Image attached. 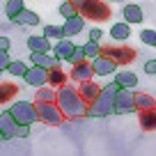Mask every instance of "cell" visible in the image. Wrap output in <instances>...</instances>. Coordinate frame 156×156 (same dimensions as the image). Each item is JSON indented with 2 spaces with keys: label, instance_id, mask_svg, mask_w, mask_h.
Here are the masks:
<instances>
[{
  "label": "cell",
  "instance_id": "7402d4cb",
  "mask_svg": "<svg viewBox=\"0 0 156 156\" xmlns=\"http://www.w3.org/2000/svg\"><path fill=\"white\" fill-rule=\"evenodd\" d=\"M16 97H19V87L14 83H9V80H2L0 83V103H9Z\"/></svg>",
  "mask_w": 156,
  "mask_h": 156
},
{
  "label": "cell",
  "instance_id": "ba28073f",
  "mask_svg": "<svg viewBox=\"0 0 156 156\" xmlns=\"http://www.w3.org/2000/svg\"><path fill=\"white\" fill-rule=\"evenodd\" d=\"M136 110V92L131 87H119L115 99V115H126Z\"/></svg>",
  "mask_w": 156,
  "mask_h": 156
},
{
  "label": "cell",
  "instance_id": "836d02e7",
  "mask_svg": "<svg viewBox=\"0 0 156 156\" xmlns=\"http://www.w3.org/2000/svg\"><path fill=\"white\" fill-rule=\"evenodd\" d=\"M145 73H156V60H147L145 62Z\"/></svg>",
  "mask_w": 156,
  "mask_h": 156
},
{
  "label": "cell",
  "instance_id": "8fae6325",
  "mask_svg": "<svg viewBox=\"0 0 156 156\" xmlns=\"http://www.w3.org/2000/svg\"><path fill=\"white\" fill-rule=\"evenodd\" d=\"M117 67H119V64L112 58H108V55H99V58L92 60V69H94L97 76H110V73L117 71Z\"/></svg>",
  "mask_w": 156,
  "mask_h": 156
},
{
  "label": "cell",
  "instance_id": "4fadbf2b",
  "mask_svg": "<svg viewBox=\"0 0 156 156\" xmlns=\"http://www.w3.org/2000/svg\"><path fill=\"white\" fill-rule=\"evenodd\" d=\"M85 16H80V14H76V16H69V19H64V37H76V34H80L83 32V28H85Z\"/></svg>",
  "mask_w": 156,
  "mask_h": 156
},
{
  "label": "cell",
  "instance_id": "83f0119b",
  "mask_svg": "<svg viewBox=\"0 0 156 156\" xmlns=\"http://www.w3.org/2000/svg\"><path fill=\"white\" fill-rule=\"evenodd\" d=\"M83 48H85L87 60H94V58H99V55H101V44H99V41H92V39H90L87 44H83Z\"/></svg>",
  "mask_w": 156,
  "mask_h": 156
},
{
  "label": "cell",
  "instance_id": "44dd1931",
  "mask_svg": "<svg viewBox=\"0 0 156 156\" xmlns=\"http://www.w3.org/2000/svg\"><path fill=\"white\" fill-rule=\"evenodd\" d=\"M115 83L119 87H131L136 90L138 87V76L133 71H115Z\"/></svg>",
  "mask_w": 156,
  "mask_h": 156
},
{
  "label": "cell",
  "instance_id": "6da1fadb",
  "mask_svg": "<svg viewBox=\"0 0 156 156\" xmlns=\"http://www.w3.org/2000/svg\"><path fill=\"white\" fill-rule=\"evenodd\" d=\"M58 106L62 108L67 119H78V117H87L90 103L80 97L76 85L64 83L62 87H58Z\"/></svg>",
  "mask_w": 156,
  "mask_h": 156
},
{
  "label": "cell",
  "instance_id": "9c48e42d",
  "mask_svg": "<svg viewBox=\"0 0 156 156\" xmlns=\"http://www.w3.org/2000/svg\"><path fill=\"white\" fill-rule=\"evenodd\" d=\"M23 80L30 85V87H41V85H48V69L39 67V64H32L28 69V73L23 76Z\"/></svg>",
  "mask_w": 156,
  "mask_h": 156
},
{
  "label": "cell",
  "instance_id": "f546056e",
  "mask_svg": "<svg viewBox=\"0 0 156 156\" xmlns=\"http://www.w3.org/2000/svg\"><path fill=\"white\" fill-rule=\"evenodd\" d=\"M58 9H60V14H62L64 19H69V16H76V14H78V7L73 5V0H64V2L58 7Z\"/></svg>",
  "mask_w": 156,
  "mask_h": 156
},
{
  "label": "cell",
  "instance_id": "3957f363",
  "mask_svg": "<svg viewBox=\"0 0 156 156\" xmlns=\"http://www.w3.org/2000/svg\"><path fill=\"white\" fill-rule=\"evenodd\" d=\"M73 5L78 7V14L85 16L87 21L94 23H106L110 19V7L103 0H73Z\"/></svg>",
  "mask_w": 156,
  "mask_h": 156
},
{
  "label": "cell",
  "instance_id": "5b68a950",
  "mask_svg": "<svg viewBox=\"0 0 156 156\" xmlns=\"http://www.w3.org/2000/svg\"><path fill=\"white\" fill-rule=\"evenodd\" d=\"M34 103H37L39 122L46 124V126H60V124L67 119L62 108L58 106V101H34Z\"/></svg>",
  "mask_w": 156,
  "mask_h": 156
},
{
  "label": "cell",
  "instance_id": "277c9868",
  "mask_svg": "<svg viewBox=\"0 0 156 156\" xmlns=\"http://www.w3.org/2000/svg\"><path fill=\"white\" fill-rule=\"evenodd\" d=\"M25 136H30L28 124H21L9 110H2V115H0V138L12 140V138H25Z\"/></svg>",
  "mask_w": 156,
  "mask_h": 156
},
{
  "label": "cell",
  "instance_id": "8d00e7d4",
  "mask_svg": "<svg viewBox=\"0 0 156 156\" xmlns=\"http://www.w3.org/2000/svg\"><path fill=\"white\" fill-rule=\"evenodd\" d=\"M112 2H124V0H112Z\"/></svg>",
  "mask_w": 156,
  "mask_h": 156
},
{
  "label": "cell",
  "instance_id": "e575fe53",
  "mask_svg": "<svg viewBox=\"0 0 156 156\" xmlns=\"http://www.w3.org/2000/svg\"><path fill=\"white\" fill-rule=\"evenodd\" d=\"M101 37H103L101 28H92V30H90V39H92V41H99Z\"/></svg>",
  "mask_w": 156,
  "mask_h": 156
},
{
  "label": "cell",
  "instance_id": "8992f818",
  "mask_svg": "<svg viewBox=\"0 0 156 156\" xmlns=\"http://www.w3.org/2000/svg\"><path fill=\"white\" fill-rule=\"evenodd\" d=\"M7 110H9L21 124H28V126H32V124L39 119V115H37V103H34V101L19 99V101H14L9 108H7Z\"/></svg>",
  "mask_w": 156,
  "mask_h": 156
},
{
  "label": "cell",
  "instance_id": "d590c367",
  "mask_svg": "<svg viewBox=\"0 0 156 156\" xmlns=\"http://www.w3.org/2000/svg\"><path fill=\"white\" fill-rule=\"evenodd\" d=\"M9 46H12L9 37H0V51H9Z\"/></svg>",
  "mask_w": 156,
  "mask_h": 156
},
{
  "label": "cell",
  "instance_id": "4dcf8cb0",
  "mask_svg": "<svg viewBox=\"0 0 156 156\" xmlns=\"http://www.w3.org/2000/svg\"><path fill=\"white\" fill-rule=\"evenodd\" d=\"M85 60H87V55H85V48H83V46H76V51L71 53L69 62H71V64H78V62H85Z\"/></svg>",
  "mask_w": 156,
  "mask_h": 156
},
{
  "label": "cell",
  "instance_id": "ffe728a7",
  "mask_svg": "<svg viewBox=\"0 0 156 156\" xmlns=\"http://www.w3.org/2000/svg\"><path fill=\"white\" fill-rule=\"evenodd\" d=\"M12 23L23 25V28H32V25H39V14H34L32 9H28V7H25V9L21 12L14 21H12Z\"/></svg>",
  "mask_w": 156,
  "mask_h": 156
},
{
  "label": "cell",
  "instance_id": "52a82bcc",
  "mask_svg": "<svg viewBox=\"0 0 156 156\" xmlns=\"http://www.w3.org/2000/svg\"><path fill=\"white\" fill-rule=\"evenodd\" d=\"M101 55L112 58L117 64H131L138 58V53L131 46H101Z\"/></svg>",
  "mask_w": 156,
  "mask_h": 156
},
{
  "label": "cell",
  "instance_id": "f1b7e54d",
  "mask_svg": "<svg viewBox=\"0 0 156 156\" xmlns=\"http://www.w3.org/2000/svg\"><path fill=\"white\" fill-rule=\"evenodd\" d=\"M44 34L48 39H55V41H58V39L64 37V28L62 25H44Z\"/></svg>",
  "mask_w": 156,
  "mask_h": 156
},
{
  "label": "cell",
  "instance_id": "7a4b0ae2",
  "mask_svg": "<svg viewBox=\"0 0 156 156\" xmlns=\"http://www.w3.org/2000/svg\"><path fill=\"white\" fill-rule=\"evenodd\" d=\"M117 90L119 85L112 80V83L103 85L99 97L90 103V110H87V117H110L115 115V99H117Z\"/></svg>",
  "mask_w": 156,
  "mask_h": 156
},
{
  "label": "cell",
  "instance_id": "603a6c76",
  "mask_svg": "<svg viewBox=\"0 0 156 156\" xmlns=\"http://www.w3.org/2000/svg\"><path fill=\"white\" fill-rule=\"evenodd\" d=\"M67 80H69V76H67V73H64L60 67L48 69V85H51V87H55V90H58V87H62V85L67 83Z\"/></svg>",
  "mask_w": 156,
  "mask_h": 156
},
{
  "label": "cell",
  "instance_id": "e0dca14e",
  "mask_svg": "<svg viewBox=\"0 0 156 156\" xmlns=\"http://www.w3.org/2000/svg\"><path fill=\"white\" fill-rule=\"evenodd\" d=\"M138 122H140L142 131H156V108L138 112Z\"/></svg>",
  "mask_w": 156,
  "mask_h": 156
},
{
  "label": "cell",
  "instance_id": "1f68e13d",
  "mask_svg": "<svg viewBox=\"0 0 156 156\" xmlns=\"http://www.w3.org/2000/svg\"><path fill=\"white\" fill-rule=\"evenodd\" d=\"M140 39H142V44H147V46H156V30H142Z\"/></svg>",
  "mask_w": 156,
  "mask_h": 156
},
{
  "label": "cell",
  "instance_id": "4316f807",
  "mask_svg": "<svg viewBox=\"0 0 156 156\" xmlns=\"http://www.w3.org/2000/svg\"><path fill=\"white\" fill-rule=\"evenodd\" d=\"M28 69H30V67L23 62V60H14V62L9 64V69H7V71H9L12 76H19V78H23L25 73H28Z\"/></svg>",
  "mask_w": 156,
  "mask_h": 156
},
{
  "label": "cell",
  "instance_id": "30bf717a",
  "mask_svg": "<svg viewBox=\"0 0 156 156\" xmlns=\"http://www.w3.org/2000/svg\"><path fill=\"white\" fill-rule=\"evenodd\" d=\"M97 76L92 69V60H85V62H78V64H71V73H69V80H76V83H85V80H92Z\"/></svg>",
  "mask_w": 156,
  "mask_h": 156
},
{
  "label": "cell",
  "instance_id": "484cf974",
  "mask_svg": "<svg viewBox=\"0 0 156 156\" xmlns=\"http://www.w3.org/2000/svg\"><path fill=\"white\" fill-rule=\"evenodd\" d=\"M149 108H156V99L149 97V94H138L136 92V110H149Z\"/></svg>",
  "mask_w": 156,
  "mask_h": 156
},
{
  "label": "cell",
  "instance_id": "d4e9b609",
  "mask_svg": "<svg viewBox=\"0 0 156 156\" xmlns=\"http://www.w3.org/2000/svg\"><path fill=\"white\" fill-rule=\"evenodd\" d=\"M34 101H58V90L51 85H41V87H37Z\"/></svg>",
  "mask_w": 156,
  "mask_h": 156
},
{
  "label": "cell",
  "instance_id": "5bb4252c",
  "mask_svg": "<svg viewBox=\"0 0 156 156\" xmlns=\"http://www.w3.org/2000/svg\"><path fill=\"white\" fill-rule=\"evenodd\" d=\"M28 48H30V53H51L53 44H51V39L46 34H41V37L32 34V37H28Z\"/></svg>",
  "mask_w": 156,
  "mask_h": 156
},
{
  "label": "cell",
  "instance_id": "2e32d148",
  "mask_svg": "<svg viewBox=\"0 0 156 156\" xmlns=\"http://www.w3.org/2000/svg\"><path fill=\"white\" fill-rule=\"evenodd\" d=\"M78 92H80V97L87 103H92L99 97V92H101V85L97 80H85V83H78Z\"/></svg>",
  "mask_w": 156,
  "mask_h": 156
},
{
  "label": "cell",
  "instance_id": "9a60e30c",
  "mask_svg": "<svg viewBox=\"0 0 156 156\" xmlns=\"http://www.w3.org/2000/svg\"><path fill=\"white\" fill-rule=\"evenodd\" d=\"M30 62L39 64V67H46V69H53V67H60L62 60L58 55H51V53H30Z\"/></svg>",
  "mask_w": 156,
  "mask_h": 156
},
{
  "label": "cell",
  "instance_id": "d6a6232c",
  "mask_svg": "<svg viewBox=\"0 0 156 156\" xmlns=\"http://www.w3.org/2000/svg\"><path fill=\"white\" fill-rule=\"evenodd\" d=\"M14 60L9 58V51H0V71H7Z\"/></svg>",
  "mask_w": 156,
  "mask_h": 156
},
{
  "label": "cell",
  "instance_id": "7c38bea8",
  "mask_svg": "<svg viewBox=\"0 0 156 156\" xmlns=\"http://www.w3.org/2000/svg\"><path fill=\"white\" fill-rule=\"evenodd\" d=\"M73 51H76V44H73L69 37H62V39H58L53 44V55H58L62 62H69V58H71Z\"/></svg>",
  "mask_w": 156,
  "mask_h": 156
},
{
  "label": "cell",
  "instance_id": "cb8c5ba5",
  "mask_svg": "<svg viewBox=\"0 0 156 156\" xmlns=\"http://www.w3.org/2000/svg\"><path fill=\"white\" fill-rule=\"evenodd\" d=\"M23 9H25V0H7L5 2V16L9 21H14Z\"/></svg>",
  "mask_w": 156,
  "mask_h": 156
},
{
  "label": "cell",
  "instance_id": "ac0fdd59",
  "mask_svg": "<svg viewBox=\"0 0 156 156\" xmlns=\"http://www.w3.org/2000/svg\"><path fill=\"white\" fill-rule=\"evenodd\" d=\"M110 37L115 39V41H126V39L131 37V23H126V21L112 23L110 25Z\"/></svg>",
  "mask_w": 156,
  "mask_h": 156
},
{
  "label": "cell",
  "instance_id": "d6986e66",
  "mask_svg": "<svg viewBox=\"0 0 156 156\" xmlns=\"http://www.w3.org/2000/svg\"><path fill=\"white\" fill-rule=\"evenodd\" d=\"M122 14H124V21H126V23H131V25L142 23V19H145V14H142V7H140V5H133V2L124 7Z\"/></svg>",
  "mask_w": 156,
  "mask_h": 156
}]
</instances>
